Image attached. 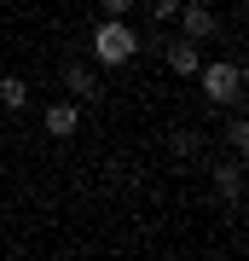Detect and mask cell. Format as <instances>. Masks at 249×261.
<instances>
[{
    "instance_id": "6da1fadb",
    "label": "cell",
    "mask_w": 249,
    "mask_h": 261,
    "mask_svg": "<svg viewBox=\"0 0 249 261\" xmlns=\"http://www.w3.org/2000/svg\"><path fill=\"white\" fill-rule=\"evenodd\" d=\"M197 87H203L209 111H232V105H243V64L238 58H203L197 64Z\"/></svg>"
},
{
    "instance_id": "7a4b0ae2",
    "label": "cell",
    "mask_w": 249,
    "mask_h": 261,
    "mask_svg": "<svg viewBox=\"0 0 249 261\" xmlns=\"http://www.w3.org/2000/svg\"><path fill=\"white\" fill-rule=\"evenodd\" d=\"M87 47H93V58H99L104 70H122L128 58H139V29L128 18H99L93 35H87Z\"/></svg>"
},
{
    "instance_id": "3957f363",
    "label": "cell",
    "mask_w": 249,
    "mask_h": 261,
    "mask_svg": "<svg viewBox=\"0 0 249 261\" xmlns=\"http://www.w3.org/2000/svg\"><path fill=\"white\" fill-rule=\"evenodd\" d=\"M41 128H46V140H75V128H81V105H75V99L46 105V111H41Z\"/></svg>"
},
{
    "instance_id": "277c9868",
    "label": "cell",
    "mask_w": 249,
    "mask_h": 261,
    "mask_svg": "<svg viewBox=\"0 0 249 261\" xmlns=\"http://www.w3.org/2000/svg\"><path fill=\"white\" fill-rule=\"evenodd\" d=\"M162 64L174 75H197V64H203V41H162Z\"/></svg>"
},
{
    "instance_id": "5b68a950",
    "label": "cell",
    "mask_w": 249,
    "mask_h": 261,
    "mask_svg": "<svg viewBox=\"0 0 249 261\" xmlns=\"http://www.w3.org/2000/svg\"><path fill=\"white\" fill-rule=\"evenodd\" d=\"M64 87H70L75 105H81V99H99V70H93V64H64Z\"/></svg>"
},
{
    "instance_id": "8992f818",
    "label": "cell",
    "mask_w": 249,
    "mask_h": 261,
    "mask_svg": "<svg viewBox=\"0 0 249 261\" xmlns=\"http://www.w3.org/2000/svg\"><path fill=\"white\" fill-rule=\"evenodd\" d=\"M214 186H220V197L238 209V203H243V157H232V163L214 168Z\"/></svg>"
},
{
    "instance_id": "52a82bcc",
    "label": "cell",
    "mask_w": 249,
    "mask_h": 261,
    "mask_svg": "<svg viewBox=\"0 0 249 261\" xmlns=\"http://www.w3.org/2000/svg\"><path fill=\"white\" fill-rule=\"evenodd\" d=\"M29 105V82L23 75H0V111H23Z\"/></svg>"
},
{
    "instance_id": "ba28073f",
    "label": "cell",
    "mask_w": 249,
    "mask_h": 261,
    "mask_svg": "<svg viewBox=\"0 0 249 261\" xmlns=\"http://www.w3.org/2000/svg\"><path fill=\"white\" fill-rule=\"evenodd\" d=\"M226 145H232V157H243V151H249V122H243V105H232V116H226Z\"/></svg>"
},
{
    "instance_id": "9c48e42d",
    "label": "cell",
    "mask_w": 249,
    "mask_h": 261,
    "mask_svg": "<svg viewBox=\"0 0 249 261\" xmlns=\"http://www.w3.org/2000/svg\"><path fill=\"white\" fill-rule=\"evenodd\" d=\"M139 6L151 12V23H157V29H168V23H174V12H180V0H139Z\"/></svg>"
},
{
    "instance_id": "30bf717a",
    "label": "cell",
    "mask_w": 249,
    "mask_h": 261,
    "mask_svg": "<svg viewBox=\"0 0 249 261\" xmlns=\"http://www.w3.org/2000/svg\"><path fill=\"white\" fill-rule=\"evenodd\" d=\"M168 151H174V157H197V151H203V140H197L191 128H180L174 140H168Z\"/></svg>"
},
{
    "instance_id": "8fae6325",
    "label": "cell",
    "mask_w": 249,
    "mask_h": 261,
    "mask_svg": "<svg viewBox=\"0 0 249 261\" xmlns=\"http://www.w3.org/2000/svg\"><path fill=\"white\" fill-rule=\"evenodd\" d=\"M99 12H104V18H133L139 0H99Z\"/></svg>"
}]
</instances>
